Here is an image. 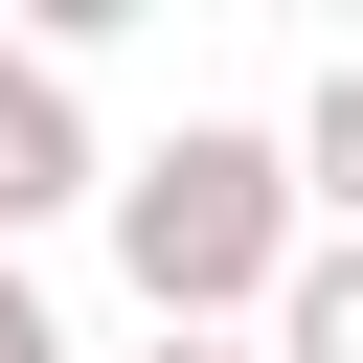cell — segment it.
I'll use <instances>...</instances> for the list:
<instances>
[{"instance_id": "277c9868", "label": "cell", "mask_w": 363, "mask_h": 363, "mask_svg": "<svg viewBox=\"0 0 363 363\" xmlns=\"http://www.w3.org/2000/svg\"><path fill=\"white\" fill-rule=\"evenodd\" d=\"M295 182H318V227H363V45L295 91Z\"/></svg>"}, {"instance_id": "5b68a950", "label": "cell", "mask_w": 363, "mask_h": 363, "mask_svg": "<svg viewBox=\"0 0 363 363\" xmlns=\"http://www.w3.org/2000/svg\"><path fill=\"white\" fill-rule=\"evenodd\" d=\"M0 363H68V318H45V272L0 250Z\"/></svg>"}, {"instance_id": "6da1fadb", "label": "cell", "mask_w": 363, "mask_h": 363, "mask_svg": "<svg viewBox=\"0 0 363 363\" xmlns=\"http://www.w3.org/2000/svg\"><path fill=\"white\" fill-rule=\"evenodd\" d=\"M295 250H318V182H295V136H250V113H182L159 159H113V272H136V318H159V340H272Z\"/></svg>"}, {"instance_id": "3957f363", "label": "cell", "mask_w": 363, "mask_h": 363, "mask_svg": "<svg viewBox=\"0 0 363 363\" xmlns=\"http://www.w3.org/2000/svg\"><path fill=\"white\" fill-rule=\"evenodd\" d=\"M272 363H363V227H318V250H295V295H272Z\"/></svg>"}, {"instance_id": "8992f818", "label": "cell", "mask_w": 363, "mask_h": 363, "mask_svg": "<svg viewBox=\"0 0 363 363\" xmlns=\"http://www.w3.org/2000/svg\"><path fill=\"white\" fill-rule=\"evenodd\" d=\"M136 363H272V340H136Z\"/></svg>"}, {"instance_id": "7a4b0ae2", "label": "cell", "mask_w": 363, "mask_h": 363, "mask_svg": "<svg viewBox=\"0 0 363 363\" xmlns=\"http://www.w3.org/2000/svg\"><path fill=\"white\" fill-rule=\"evenodd\" d=\"M68 204H113V159H91V91H68L45 45H0V250H23V227H68Z\"/></svg>"}]
</instances>
